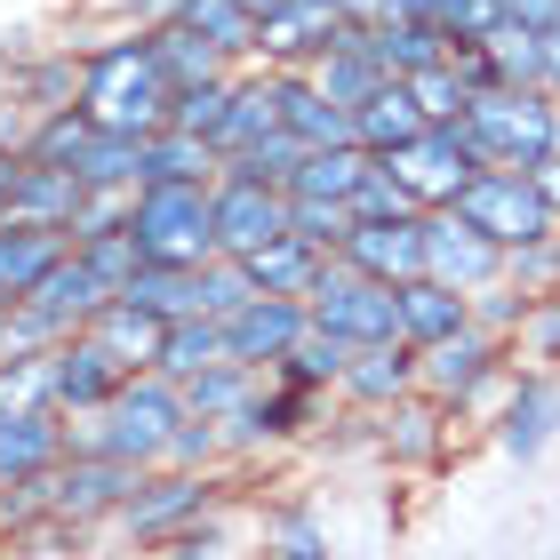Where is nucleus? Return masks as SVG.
I'll return each instance as SVG.
<instances>
[{
    "instance_id": "obj_8",
    "label": "nucleus",
    "mask_w": 560,
    "mask_h": 560,
    "mask_svg": "<svg viewBox=\"0 0 560 560\" xmlns=\"http://www.w3.org/2000/svg\"><path fill=\"white\" fill-rule=\"evenodd\" d=\"M328 400H337V393H313V385H289V376H265V385L248 393L233 417H224V448H233V465H248L257 448H289V441H304V432L320 424Z\"/></svg>"
},
{
    "instance_id": "obj_15",
    "label": "nucleus",
    "mask_w": 560,
    "mask_h": 560,
    "mask_svg": "<svg viewBox=\"0 0 560 560\" xmlns=\"http://www.w3.org/2000/svg\"><path fill=\"white\" fill-rule=\"evenodd\" d=\"M409 393H424L417 385V345L409 337H393V345H352V361H345V376H337V400L352 417H385L393 400H409Z\"/></svg>"
},
{
    "instance_id": "obj_26",
    "label": "nucleus",
    "mask_w": 560,
    "mask_h": 560,
    "mask_svg": "<svg viewBox=\"0 0 560 560\" xmlns=\"http://www.w3.org/2000/svg\"><path fill=\"white\" fill-rule=\"evenodd\" d=\"M448 424H456V409H441L432 393H409V400H393V409L376 417V441H385L393 465H432L441 441H448Z\"/></svg>"
},
{
    "instance_id": "obj_46",
    "label": "nucleus",
    "mask_w": 560,
    "mask_h": 560,
    "mask_svg": "<svg viewBox=\"0 0 560 560\" xmlns=\"http://www.w3.org/2000/svg\"><path fill=\"white\" fill-rule=\"evenodd\" d=\"M504 280L528 296V304H545V296H560V233H545V241H528V248H513L504 257Z\"/></svg>"
},
{
    "instance_id": "obj_51",
    "label": "nucleus",
    "mask_w": 560,
    "mask_h": 560,
    "mask_svg": "<svg viewBox=\"0 0 560 560\" xmlns=\"http://www.w3.org/2000/svg\"><path fill=\"white\" fill-rule=\"evenodd\" d=\"M152 560H224V521L200 513V521H185V528H168V537L152 545Z\"/></svg>"
},
{
    "instance_id": "obj_38",
    "label": "nucleus",
    "mask_w": 560,
    "mask_h": 560,
    "mask_svg": "<svg viewBox=\"0 0 560 560\" xmlns=\"http://www.w3.org/2000/svg\"><path fill=\"white\" fill-rule=\"evenodd\" d=\"M265 560H337V545H328V521H320L304 497L272 504V513H265Z\"/></svg>"
},
{
    "instance_id": "obj_14",
    "label": "nucleus",
    "mask_w": 560,
    "mask_h": 560,
    "mask_svg": "<svg viewBox=\"0 0 560 560\" xmlns=\"http://www.w3.org/2000/svg\"><path fill=\"white\" fill-rule=\"evenodd\" d=\"M313 328V313H304V296H248L233 320H224V352H233L241 369L272 376L280 361H289V345Z\"/></svg>"
},
{
    "instance_id": "obj_11",
    "label": "nucleus",
    "mask_w": 560,
    "mask_h": 560,
    "mask_svg": "<svg viewBox=\"0 0 560 560\" xmlns=\"http://www.w3.org/2000/svg\"><path fill=\"white\" fill-rule=\"evenodd\" d=\"M504 257H513V248H497L480 224H465L456 209H432V217H424V272L456 280L465 296L497 289V280H504Z\"/></svg>"
},
{
    "instance_id": "obj_59",
    "label": "nucleus",
    "mask_w": 560,
    "mask_h": 560,
    "mask_svg": "<svg viewBox=\"0 0 560 560\" xmlns=\"http://www.w3.org/2000/svg\"><path fill=\"white\" fill-rule=\"evenodd\" d=\"M545 89L560 96V24H552V33H545Z\"/></svg>"
},
{
    "instance_id": "obj_10",
    "label": "nucleus",
    "mask_w": 560,
    "mask_h": 560,
    "mask_svg": "<svg viewBox=\"0 0 560 560\" xmlns=\"http://www.w3.org/2000/svg\"><path fill=\"white\" fill-rule=\"evenodd\" d=\"M289 233V192L257 176H217V257H257Z\"/></svg>"
},
{
    "instance_id": "obj_12",
    "label": "nucleus",
    "mask_w": 560,
    "mask_h": 560,
    "mask_svg": "<svg viewBox=\"0 0 560 560\" xmlns=\"http://www.w3.org/2000/svg\"><path fill=\"white\" fill-rule=\"evenodd\" d=\"M560 441V376L552 369H521L504 385V409H497V448L513 465H537V456Z\"/></svg>"
},
{
    "instance_id": "obj_21",
    "label": "nucleus",
    "mask_w": 560,
    "mask_h": 560,
    "mask_svg": "<svg viewBox=\"0 0 560 560\" xmlns=\"http://www.w3.org/2000/svg\"><path fill=\"white\" fill-rule=\"evenodd\" d=\"M369 48H376V65H385L393 81H417V72L448 65V33H441V16H417V9H385V16L369 24Z\"/></svg>"
},
{
    "instance_id": "obj_17",
    "label": "nucleus",
    "mask_w": 560,
    "mask_h": 560,
    "mask_svg": "<svg viewBox=\"0 0 560 560\" xmlns=\"http://www.w3.org/2000/svg\"><path fill=\"white\" fill-rule=\"evenodd\" d=\"M129 361H120V352L96 337V328H81V337H65L57 345V409L65 417H89V409H105V400L129 385Z\"/></svg>"
},
{
    "instance_id": "obj_43",
    "label": "nucleus",
    "mask_w": 560,
    "mask_h": 560,
    "mask_svg": "<svg viewBox=\"0 0 560 560\" xmlns=\"http://www.w3.org/2000/svg\"><path fill=\"white\" fill-rule=\"evenodd\" d=\"M0 409H57V352H0Z\"/></svg>"
},
{
    "instance_id": "obj_52",
    "label": "nucleus",
    "mask_w": 560,
    "mask_h": 560,
    "mask_svg": "<svg viewBox=\"0 0 560 560\" xmlns=\"http://www.w3.org/2000/svg\"><path fill=\"white\" fill-rule=\"evenodd\" d=\"M521 361H528V369H560V296L528 304V320H521Z\"/></svg>"
},
{
    "instance_id": "obj_1",
    "label": "nucleus",
    "mask_w": 560,
    "mask_h": 560,
    "mask_svg": "<svg viewBox=\"0 0 560 560\" xmlns=\"http://www.w3.org/2000/svg\"><path fill=\"white\" fill-rule=\"evenodd\" d=\"M89 65H81V113L113 137H161L168 129V105H176V81L152 57V33L144 24H113V40H81Z\"/></svg>"
},
{
    "instance_id": "obj_13",
    "label": "nucleus",
    "mask_w": 560,
    "mask_h": 560,
    "mask_svg": "<svg viewBox=\"0 0 560 560\" xmlns=\"http://www.w3.org/2000/svg\"><path fill=\"white\" fill-rule=\"evenodd\" d=\"M137 489V465L120 456H65L57 465V528H96V521H120V504Z\"/></svg>"
},
{
    "instance_id": "obj_27",
    "label": "nucleus",
    "mask_w": 560,
    "mask_h": 560,
    "mask_svg": "<svg viewBox=\"0 0 560 560\" xmlns=\"http://www.w3.org/2000/svg\"><path fill=\"white\" fill-rule=\"evenodd\" d=\"M304 72H313V81H320L328 96H337L345 113H361L369 96L393 81V72L376 65V48H369V24H345V33H337V48H328L320 65H304Z\"/></svg>"
},
{
    "instance_id": "obj_57",
    "label": "nucleus",
    "mask_w": 560,
    "mask_h": 560,
    "mask_svg": "<svg viewBox=\"0 0 560 560\" xmlns=\"http://www.w3.org/2000/svg\"><path fill=\"white\" fill-rule=\"evenodd\" d=\"M528 176H537V192L552 200V217H560V152H545V161H537V168H528Z\"/></svg>"
},
{
    "instance_id": "obj_61",
    "label": "nucleus",
    "mask_w": 560,
    "mask_h": 560,
    "mask_svg": "<svg viewBox=\"0 0 560 560\" xmlns=\"http://www.w3.org/2000/svg\"><path fill=\"white\" fill-rule=\"evenodd\" d=\"M241 9H257V16H272V9H289V0H241Z\"/></svg>"
},
{
    "instance_id": "obj_47",
    "label": "nucleus",
    "mask_w": 560,
    "mask_h": 560,
    "mask_svg": "<svg viewBox=\"0 0 560 560\" xmlns=\"http://www.w3.org/2000/svg\"><path fill=\"white\" fill-rule=\"evenodd\" d=\"M248 296H257V280H248V265H241V257H209V265H200V313L233 320Z\"/></svg>"
},
{
    "instance_id": "obj_25",
    "label": "nucleus",
    "mask_w": 560,
    "mask_h": 560,
    "mask_svg": "<svg viewBox=\"0 0 560 560\" xmlns=\"http://www.w3.org/2000/svg\"><path fill=\"white\" fill-rule=\"evenodd\" d=\"M176 24L200 33L224 65H265V16L241 0H176Z\"/></svg>"
},
{
    "instance_id": "obj_37",
    "label": "nucleus",
    "mask_w": 560,
    "mask_h": 560,
    "mask_svg": "<svg viewBox=\"0 0 560 560\" xmlns=\"http://www.w3.org/2000/svg\"><path fill=\"white\" fill-rule=\"evenodd\" d=\"M89 328H96V337H105L129 369H152V361H161V337H168V320H161V313H144V304H129V296H113Z\"/></svg>"
},
{
    "instance_id": "obj_7",
    "label": "nucleus",
    "mask_w": 560,
    "mask_h": 560,
    "mask_svg": "<svg viewBox=\"0 0 560 560\" xmlns=\"http://www.w3.org/2000/svg\"><path fill=\"white\" fill-rule=\"evenodd\" d=\"M465 224H480L497 248H528V241H545L560 233V217H552V200L537 192V176H521V168H480L465 192L448 200Z\"/></svg>"
},
{
    "instance_id": "obj_30",
    "label": "nucleus",
    "mask_w": 560,
    "mask_h": 560,
    "mask_svg": "<svg viewBox=\"0 0 560 560\" xmlns=\"http://www.w3.org/2000/svg\"><path fill=\"white\" fill-rule=\"evenodd\" d=\"M272 129H280V72L272 65H241V89H233V113H224V129H217V152L233 161V152L265 144Z\"/></svg>"
},
{
    "instance_id": "obj_6",
    "label": "nucleus",
    "mask_w": 560,
    "mask_h": 560,
    "mask_svg": "<svg viewBox=\"0 0 560 560\" xmlns=\"http://www.w3.org/2000/svg\"><path fill=\"white\" fill-rule=\"evenodd\" d=\"M304 313H313V328H328V337H345V345H393L400 337V289L361 272V265H345V257L320 265Z\"/></svg>"
},
{
    "instance_id": "obj_44",
    "label": "nucleus",
    "mask_w": 560,
    "mask_h": 560,
    "mask_svg": "<svg viewBox=\"0 0 560 560\" xmlns=\"http://www.w3.org/2000/svg\"><path fill=\"white\" fill-rule=\"evenodd\" d=\"M233 89H241V72H217V81H200V89H176V105H168V129H192V137H209L224 129V113H233ZM224 161V152H217Z\"/></svg>"
},
{
    "instance_id": "obj_55",
    "label": "nucleus",
    "mask_w": 560,
    "mask_h": 560,
    "mask_svg": "<svg viewBox=\"0 0 560 560\" xmlns=\"http://www.w3.org/2000/svg\"><path fill=\"white\" fill-rule=\"evenodd\" d=\"M129 200H137V192H89L81 217H72V241H105V233H120V224H129Z\"/></svg>"
},
{
    "instance_id": "obj_28",
    "label": "nucleus",
    "mask_w": 560,
    "mask_h": 560,
    "mask_svg": "<svg viewBox=\"0 0 560 560\" xmlns=\"http://www.w3.org/2000/svg\"><path fill=\"white\" fill-rule=\"evenodd\" d=\"M272 72H280V65H272ZM280 129L320 152V144H352V113L313 81V72H280Z\"/></svg>"
},
{
    "instance_id": "obj_23",
    "label": "nucleus",
    "mask_w": 560,
    "mask_h": 560,
    "mask_svg": "<svg viewBox=\"0 0 560 560\" xmlns=\"http://www.w3.org/2000/svg\"><path fill=\"white\" fill-rule=\"evenodd\" d=\"M456 328H472V296L456 289V280H441V272L400 280V337H409L417 352L441 345V337H456Z\"/></svg>"
},
{
    "instance_id": "obj_16",
    "label": "nucleus",
    "mask_w": 560,
    "mask_h": 560,
    "mask_svg": "<svg viewBox=\"0 0 560 560\" xmlns=\"http://www.w3.org/2000/svg\"><path fill=\"white\" fill-rule=\"evenodd\" d=\"M424 217H432V209H409V217H352V241L337 248V257L400 289V280L424 272Z\"/></svg>"
},
{
    "instance_id": "obj_34",
    "label": "nucleus",
    "mask_w": 560,
    "mask_h": 560,
    "mask_svg": "<svg viewBox=\"0 0 560 560\" xmlns=\"http://www.w3.org/2000/svg\"><path fill=\"white\" fill-rule=\"evenodd\" d=\"M248 280H257V296H313V280H320V248L313 241H296V233H280L272 248H257V257H241Z\"/></svg>"
},
{
    "instance_id": "obj_24",
    "label": "nucleus",
    "mask_w": 560,
    "mask_h": 560,
    "mask_svg": "<svg viewBox=\"0 0 560 560\" xmlns=\"http://www.w3.org/2000/svg\"><path fill=\"white\" fill-rule=\"evenodd\" d=\"M65 465V409H0V489Z\"/></svg>"
},
{
    "instance_id": "obj_42",
    "label": "nucleus",
    "mask_w": 560,
    "mask_h": 560,
    "mask_svg": "<svg viewBox=\"0 0 560 560\" xmlns=\"http://www.w3.org/2000/svg\"><path fill=\"white\" fill-rule=\"evenodd\" d=\"M257 385H265L257 369H241V361H217V369L185 376V409H192V417H209V424H224V417H233V409H241V400L257 393Z\"/></svg>"
},
{
    "instance_id": "obj_35",
    "label": "nucleus",
    "mask_w": 560,
    "mask_h": 560,
    "mask_svg": "<svg viewBox=\"0 0 560 560\" xmlns=\"http://www.w3.org/2000/svg\"><path fill=\"white\" fill-rule=\"evenodd\" d=\"M217 361H233V352H224V320H217V313H185V320H168V337H161V361H152V369L185 385V376L217 369Z\"/></svg>"
},
{
    "instance_id": "obj_20",
    "label": "nucleus",
    "mask_w": 560,
    "mask_h": 560,
    "mask_svg": "<svg viewBox=\"0 0 560 560\" xmlns=\"http://www.w3.org/2000/svg\"><path fill=\"white\" fill-rule=\"evenodd\" d=\"M81 65H89V48L81 40H57V48H33V57H16L9 65V96L24 113H65V105H81Z\"/></svg>"
},
{
    "instance_id": "obj_49",
    "label": "nucleus",
    "mask_w": 560,
    "mask_h": 560,
    "mask_svg": "<svg viewBox=\"0 0 560 560\" xmlns=\"http://www.w3.org/2000/svg\"><path fill=\"white\" fill-rule=\"evenodd\" d=\"M409 96L424 105V120H432V129H456V120H465V105H472V89L456 81V65H432V72H417V81H409Z\"/></svg>"
},
{
    "instance_id": "obj_31",
    "label": "nucleus",
    "mask_w": 560,
    "mask_h": 560,
    "mask_svg": "<svg viewBox=\"0 0 560 560\" xmlns=\"http://www.w3.org/2000/svg\"><path fill=\"white\" fill-rule=\"evenodd\" d=\"M81 200H89V185H81L72 168H57V161H24V176H16V200H9V217H24V224H57V233H72Z\"/></svg>"
},
{
    "instance_id": "obj_9",
    "label": "nucleus",
    "mask_w": 560,
    "mask_h": 560,
    "mask_svg": "<svg viewBox=\"0 0 560 560\" xmlns=\"http://www.w3.org/2000/svg\"><path fill=\"white\" fill-rule=\"evenodd\" d=\"M200 513H217V472L152 465V472H137V489H129V504H120L113 528H129L137 545H161L168 528H185V521H200Z\"/></svg>"
},
{
    "instance_id": "obj_40",
    "label": "nucleus",
    "mask_w": 560,
    "mask_h": 560,
    "mask_svg": "<svg viewBox=\"0 0 560 560\" xmlns=\"http://www.w3.org/2000/svg\"><path fill=\"white\" fill-rule=\"evenodd\" d=\"M369 161H376V152H361V144H320V152H304V168H296L289 192H304V200H352V185L369 176Z\"/></svg>"
},
{
    "instance_id": "obj_18",
    "label": "nucleus",
    "mask_w": 560,
    "mask_h": 560,
    "mask_svg": "<svg viewBox=\"0 0 560 560\" xmlns=\"http://www.w3.org/2000/svg\"><path fill=\"white\" fill-rule=\"evenodd\" d=\"M393 168H400V185L417 192V209H448V200L480 176V161L465 152V137H456V129H424L417 144L393 152Z\"/></svg>"
},
{
    "instance_id": "obj_60",
    "label": "nucleus",
    "mask_w": 560,
    "mask_h": 560,
    "mask_svg": "<svg viewBox=\"0 0 560 560\" xmlns=\"http://www.w3.org/2000/svg\"><path fill=\"white\" fill-rule=\"evenodd\" d=\"M393 9H417V16H432V9H441V0H393Z\"/></svg>"
},
{
    "instance_id": "obj_29",
    "label": "nucleus",
    "mask_w": 560,
    "mask_h": 560,
    "mask_svg": "<svg viewBox=\"0 0 560 560\" xmlns=\"http://www.w3.org/2000/svg\"><path fill=\"white\" fill-rule=\"evenodd\" d=\"M424 129H432V120H424L417 96H409V81H385L361 113H352V144L376 152V161H393V152H400V144H417Z\"/></svg>"
},
{
    "instance_id": "obj_45",
    "label": "nucleus",
    "mask_w": 560,
    "mask_h": 560,
    "mask_svg": "<svg viewBox=\"0 0 560 560\" xmlns=\"http://www.w3.org/2000/svg\"><path fill=\"white\" fill-rule=\"evenodd\" d=\"M289 233L313 241L320 257H337V248L352 241V200H304V192H289Z\"/></svg>"
},
{
    "instance_id": "obj_5",
    "label": "nucleus",
    "mask_w": 560,
    "mask_h": 560,
    "mask_svg": "<svg viewBox=\"0 0 560 560\" xmlns=\"http://www.w3.org/2000/svg\"><path fill=\"white\" fill-rule=\"evenodd\" d=\"M504 352H513V337H497V328H480V320H472V328H456V337H441V345H424V352H417V385L441 400V409L472 417L489 393L513 385Z\"/></svg>"
},
{
    "instance_id": "obj_54",
    "label": "nucleus",
    "mask_w": 560,
    "mask_h": 560,
    "mask_svg": "<svg viewBox=\"0 0 560 560\" xmlns=\"http://www.w3.org/2000/svg\"><path fill=\"white\" fill-rule=\"evenodd\" d=\"M72 248H81V257L96 265V272H105L113 280V289H129V280H137V241H129V224H120V233H105V241H72Z\"/></svg>"
},
{
    "instance_id": "obj_62",
    "label": "nucleus",
    "mask_w": 560,
    "mask_h": 560,
    "mask_svg": "<svg viewBox=\"0 0 560 560\" xmlns=\"http://www.w3.org/2000/svg\"><path fill=\"white\" fill-rule=\"evenodd\" d=\"M0 352H9V304H0Z\"/></svg>"
},
{
    "instance_id": "obj_32",
    "label": "nucleus",
    "mask_w": 560,
    "mask_h": 560,
    "mask_svg": "<svg viewBox=\"0 0 560 560\" xmlns=\"http://www.w3.org/2000/svg\"><path fill=\"white\" fill-rule=\"evenodd\" d=\"M72 176H81L89 192H137L144 185V137H113V129H89L81 152L65 161Z\"/></svg>"
},
{
    "instance_id": "obj_3",
    "label": "nucleus",
    "mask_w": 560,
    "mask_h": 560,
    "mask_svg": "<svg viewBox=\"0 0 560 560\" xmlns=\"http://www.w3.org/2000/svg\"><path fill=\"white\" fill-rule=\"evenodd\" d=\"M456 137L480 168H537L545 152H560V96L552 89H480Z\"/></svg>"
},
{
    "instance_id": "obj_39",
    "label": "nucleus",
    "mask_w": 560,
    "mask_h": 560,
    "mask_svg": "<svg viewBox=\"0 0 560 560\" xmlns=\"http://www.w3.org/2000/svg\"><path fill=\"white\" fill-rule=\"evenodd\" d=\"M120 296L161 320H185V313H200V265H137V280Z\"/></svg>"
},
{
    "instance_id": "obj_58",
    "label": "nucleus",
    "mask_w": 560,
    "mask_h": 560,
    "mask_svg": "<svg viewBox=\"0 0 560 560\" xmlns=\"http://www.w3.org/2000/svg\"><path fill=\"white\" fill-rule=\"evenodd\" d=\"M16 176H24V152H0V217H9V200H16Z\"/></svg>"
},
{
    "instance_id": "obj_19",
    "label": "nucleus",
    "mask_w": 560,
    "mask_h": 560,
    "mask_svg": "<svg viewBox=\"0 0 560 560\" xmlns=\"http://www.w3.org/2000/svg\"><path fill=\"white\" fill-rule=\"evenodd\" d=\"M337 33H345V9H337V0H289V9L265 16V65L304 72V65H320L328 48H337Z\"/></svg>"
},
{
    "instance_id": "obj_41",
    "label": "nucleus",
    "mask_w": 560,
    "mask_h": 560,
    "mask_svg": "<svg viewBox=\"0 0 560 560\" xmlns=\"http://www.w3.org/2000/svg\"><path fill=\"white\" fill-rule=\"evenodd\" d=\"M352 361L345 337H328V328H304V337L289 345V361H280L272 376H289V385H313V393H337V376Z\"/></svg>"
},
{
    "instance_id": "obj_56",
    "label": "nucleus",
    "mask_w": 560,
    "mask_h": 560,
    "mask_svg": "<svg viewBox=\"0 0 560 560\" xmlns=\"http://www.w3.org/2000/svg\"><path fill=\"white\" fill-rule=\"evenodd\" d=\"M504 16L528 24V33H552V24H560V0H504Z\"/></svg>"
},
{
    "instance_id": "obj_36",
    "label": "nucleus",
    "mask_w": 560,
    "mask_h": 560,
    "mask_svg": "<svg viewBox=\"0 0 560 560\" xmlns=\"http://www.w3.org/2000/svg\"><path fill=\"white\" fill-rule=\"evenodd\" d=\"M144 33H152V57H161V72H168L176 89H200V81H217V72H241V65H224V57H217V48L200 40V33H185L176 16L144 24Z\"/></svg>"
},
{
    "instance_id": "obj_4",
    "label": "nucleus",
    "mask_w": 560,
    "mask_h": 560,
    "mask_svg": "<svg viewBox=\"0 0 560 560\" xmlns=\"http://www.w3.org/2000/svg\"><path fill=\"white\" fill-rule=\"evenodd\" d=\"M129 241L144 265H209L217 257V185H137Z\"/></svg>"
},
{
    "instance_id": "obj_53",
    "label": "nucleus",
    "mask_w": 560,
    "mask_h": 560,
    "mask_svg": "<svg viewBox=\"0 0 560 560\" xmlns=\"http://www.w3.org/2000/svg\"><path fill=\"white\" fill-rule=\"evenodd\" d=\"M432 16H441V33L456 48V40H489L497 24H504V0H441Z\"/></svg>"
},
{
    "instance_id": "obj_50",
    "label": "nucleus",
    "mask_w": 560,
    "mask_h": 560,
    "mask_svg": "<svg viewBox=\"0 0 560 560\" xmlns=\"http://www.w3.org/2000/svg\"><path fill=\"white\" fill-rule=\"evenodd\" d=\"M417 209V192L400 185V168L393 161H369V176L352 185V217H409Z\"/></svg>"
},
{
    "instance_id": "obj_33",
    "label": "nucleus",
    "mask_w": 560,
    "mask_h": 560,
    "mask_svg": "<svg viewBox=\"0 0 560 560\" xmlns=\"http://www.w3.org/2000/svg\"><path fill=\"white\" fill-rule=\"evenodd\" d=\"M217 144L192 129H161L144 137V185H217Z\"/></svg>"
},
{
    "instance_id": "obj_22",
    "label": "nucleus",
    "mask_w": 560,
    "mask_h": 560,
    "mask_svg": "<svg viewBox=\"0 0 560 560\" xmlns=\"http://www.w3.org/2000/svg\"><path fill=\"white\" fill-rule=\"evenodd\" d=\"M72 248V233L57 224H24V217H0V304H24L40 289V272Z\"/></svg>"
},
{
    "instance_id": "obj_2",
    "label": "nucleus",
    "mask_w": 560,
    "mask_h": 560,
    "mask_svg": "<svg viewBox=\"0 0 560 560\" xmlns=\"http://www.w3.org/2000/svg\"><path fill=\"white\" fill-rule=\"evenodd\" d=\"M176 424H185V385L161 369H137L105 409L65 417V456H120V465L152 472V465H168Z\"/></svg>"
},
{
    "instance_id": "obj_48",
    "label": "nucleus",
    "mask_w": 560,
    "mask_h": 560,
    "mask_svg": "<svg viewBox=\"0 0 560 560\" xmlns=\"http://www.w3.org/2000/svg\"><path fill=\"white\" fill-rule=\"evenodd\" d=\"M168 465H185V472H217V465H233V448H224V424H209V417H192V409H185V424H176V441H168Z\"/></svg>"
}]
</instances>
